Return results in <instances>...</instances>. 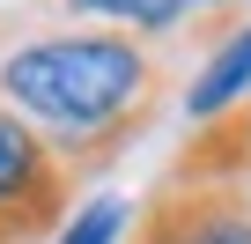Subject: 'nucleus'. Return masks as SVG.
Returning a JSON list of instances; mask_svg holds the SVG:
<instances>
[{
  "instance_id": "obj_3",
  "label": "nucleus",
  "mask_w": 251,
  "mask_h": 244,
  "mask_svg": "<svg viewBox=\"0 0 251 244\" xmlns=\"http://www.w3.org/2000/svg\"><path fill=\"white\" fill-rule=\"evenodd\" d=\"M126 244H251V192L244 185H177L163 178L133 207Z\"/></svg>"
},
{
  "instance_id": "obj_1",
  "label": "nucleus",
  "mask_w": 251,
  "mask_h": 244,
  "mask_svg": "<svg viewBox=\"0 0 251 244\" xmlns=\"http://www.w3.org/2000/svg\"><path fill=\"white\" fill-rule=\"evenodd\" d=\"M0 104L30 118L81 185L163 118L170 59L133 30H37L0 52Z\"/></svg>"
},
{
  "instance_id": "obj_6",
  "label": "nucleus",
  "mask_w": 251,
  "mask_h": 244,
  "mask_svg": "<svg viewBox=\"0 0 251 244\" xmlns=\"http://www.w3.org/2000/svg\"><path fill=\"white\" fill-rule=\"evenodd\" d=\"M236 104H251V23H236L214 52H207V67L192 74V89H185V111L200 118H222V111H236Z\"/></svg>"
},
{
  "instance_id": "obj_8",
  "label": "nucleus",
  "mask_w": 251,
  "mask_h": 244,
  "mask_svg": "<svg viewBox=\"0 0 251 244\" xmlns=\"http://www.w3.org/2000/svg\"><path fill=\"white\" fill-rule=\"evenodd\" d=\"M244 192H251V178H244Z\"/></svg>"
},
{
  "instance_id": "obj_5",
  "label": "nucleus",
  "mask_w": 251,
  "mask_h": 244,
  "mask_svg": "<svg viewBox=\"0 0 251 244\" xmlns=\"http://www.w3.org/2000/svg\"><path fill=\"white\" fill-rule=\"evenodd\" d=\"M177 185H244L251 178V104L207 118V126H192V141L177 148L170 163Z\"/></svg>"
},
{
  "instance_id": "obj_4",
  "label": "nucleus",
  "mask_w": 251,
  "mask_h": 244,
  "mask_svg": "<svg viewBox=\"0 0 251 244\" xmlns=\"http://www.w3.org/2000/svg\"><path fill=\"white\" fill-rule=\"evenodd\" d=\"M67 23L89 30H133V37H170L192 30V45H222L236 23V0H45Z\"/></svg>"
},
{
  "instance_id": "obj_2",
  "label": "nucleus",
  "mask_w": 251,
  "mask_h": 244,
  "mask_svg": "<svg viewBox=\"0 0 251 244\" xmlns=\"http://www.w3.org/2000/svg\"><path fill=\"white\" fill-rule=\"evenodd\" d=\"M74 192L81 185L59 163V148L30 126V118H15L8 104H0V244L52 237L74 215Z\"/></svg>"
},
{
  "instance_id": "obj_7",
  "label": "nucleus",
  "mask_w": 251,
  "mask_h": 244,
  "mask_svg": "<svg viewBox=\"0 0 251 244\" xmlns=\"http://www.w3.org/2000/svg\"><path fill=\"white\" fill-rule=\"evenodd\" d=\"M126 215H133V207H126V200H89V207H74V222L59 229V244H118V229H126Z\"/></svg>"
}]
</instances>
